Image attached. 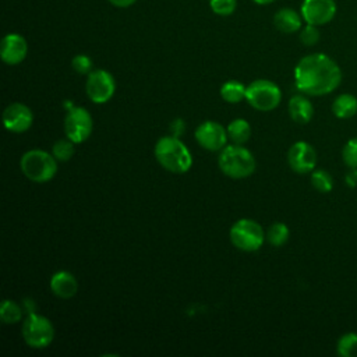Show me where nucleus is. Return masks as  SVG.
Returning <instances> with one entry per match:
<instances>
[{"mask_svg": "<svg viewBox=\"0 0 357 357\" xmlns=\"http://www.w3.org/2000/svg\"><path fill=\"white\" fill-rule=\"evenodd\" d=\"M342 81L337 63L324 53L304 56L294 67L296 88L311 96H322L335 91Z\"/></svg>", "mask_w": 357, "mask_h": 357, "instance_id": "nucleus-1", "label": "nucleus"}, {"mask_svg": "<svg viewBox=\"0 0 357 357\" xmlns=\"http://www.w3.org/2000/svg\"><path fill=\"white\" fill-rule=\"evenodd\" d=\"M155 158L165 170L177 174L188 172L192 166L191 152L176 135L162 137L156 142Z\"/></svg>", "mask_w": 357, "mask_h": 357, "instance_id": "nucleus-2", "label": "nucleus"}, {"mask_svg": "<svg viewBox=\"0 0 357 357\" xmlns=\"http://www.w3.org/2000/svg\"><path fill=\"white\" fill-rule=\"evenodd\" d=\"M219 169L230 178H245L257 169L254 155L241 145H226L218 158Z\"/></svg>", "mask_w": 357, "mask_h": 357, "instance_id": "nucleus-3", "label": "nucleus"}, {"mask_svg": "<svg viewBox=\"0 0 357 357\" xmlns=\"http://www.w3.org/2000/svg\"><path fill=\"white\" fill-rule=\"evenodd\" d=\"M22 174L33 183H47L57 173V159L42 149L25 152L20 160Z\"/></svg>", "mask_w": 357, "mask_h": 357, "instance_id": "nucleus-4", "label": "nucleus"}, {"mask_svg": "<svg viewBox=\"0 0 357 357\" xmlns=\"http://www.w3.org/2000/svg\"><path fill=\"white\" fill-rule=\"evenodd\" d=\"M231 244L245 252L257 251L262 247L266 236L261 225L254 219H238L229 231Z\"/></svg>", "mask_w": 357, "mask_h": 357, "instance_id": "nucleus-5", "label": "nucleus"}, {"mask_svg": "<svg viewBox=\"0 0 357 357\" xmlns=\"http://www.w3.org/2000/svg\"><path fill=\"white\" fill-rule=\"evenodd\" d=\"M245 100L255 110L271 112L279 106L282 92L275 82L268 79H257L247 85Z\"/></svg>", "mask_w": 357, "mask_h": 357, "instance_id": "nucleus-6", "label": "nucleus"}, {"mask_svg": "<svg viewBox=\"0 0 357 357\" xmlns=\"http://www.w3.org/2000/svg\"><path fill=\"white\" fill-rule=\"evenodd\" d=\"M22 339L32 349H45L54 339V326L46 317L29 312L22 324Z\"/></svg>", "mask_w": 357, "mask_h": 357, "instance_id": "nucleus-7", "label": "nucleus"}, {"mask_svg": "<svg viewBox=\"0 0 357 357\" xmlns=\"http://www.w3.org/2000/svg\"><path fill=\"white\" fill-rule=\"evenodd\" d=\"M92 116L85 107H70L64 117V132L75 144H81L89 138L92 132Z\"/></svg>", "mask_w": 357, "mask_h": 357, "instance_id": "nucleus-8", "label": "nucleus"}, {"mask_svg": "<svg viewBox=\"0 0 357 357\" xmlns=\"http://www.w3.org/2000/svg\"><path fill=\"white\" fill-rule=\"evenodd\" d=\"M116 91L113 75L106 70H93L88 74L85 82V92L88 98L98 105L106 103L112 99Z\"/></svg>", "mask_w": 357, "mask_h": 357, "instance_id": "nucleus-9", "label": "nucleus"}, {"mask_svg": "<svg viewBox=\"0 0 357 357\" xmlns=\"http://www.w3.org/2000/svg\"><path fill=\"white\" fill-rule=\"evenodd\" d=\"M195 141L206 151H222L227 142V130L218 121H204L195 130Z\"/></svg>", "mask_w": 357, "mask_h": 357, "instance_id": "nucleus-10", "label": "nucleus"}, {"mask_svg": "<svg viewBox=\"0 0 357 357\" xmlns=\"http://www.w3.org/2000/svg\"><path fill=\"white\" fill-rule=\"evenodd\" d=\"M336 15L335 0H304L301 4V17L307 24L325 25Z\"/></svg>", "mask_w": 357, "mask_h": 357, "instance_id": "nucleus-11", "label": "nucleus"}, {"mask_svg": "<svg viewBox=\"0 0 357 357\" xmlns=\"http://www.w3.org/2000/svg\"><path fill=\"white\" fill-rule=\"evenodd\" d=\"M287 163L296 173H310L317 166V152L308 142L297 141L287 152Z\"/></svg>", "mask_w": 357, "mask_h": 357, "instance_id": "nucleus-12", "label": "nucleus"}, {"mask_svg": "<svg viewBox=\"0 0 357 357\" xmlns=\"http://www.w3.org/2000/svg\"><path fill=\"white\" fill-rule=\"evenodd\" d=\"M33 123L32 110L20 102L8 105L3 112V124L11 132H24L31 128Z\"/></svg>", "mask_w": 357, "mask_h": 357, "instance_id": "nucleus-13", "label": "nucleus"}, {"mask_svg": "<svg viewBox=\"0 0 357 357\" xmlns=\"http://www.w3.org/2000/svg\"><path fill=\"white\" fill-rule=\"evenodd\" d=\"M28 53V45L24 36L18 33H8L1 39L0 56L6 64L15 66L21 63Z\"/></svg>", "mask_w": 357, "mask_h": 357, "instance_id": "nucleus-14", "label": "nucleus"}, {"mask_svg": "<svg viewBox=\"0 0 357 357\" xmlns=\"http://www.w3.org/2000/svg\"><path fill=\"white\" fill-rule=\"evenodd\" d=\"M50 290L59 298H71L78 291V282L71 272H56L50 279Z\"/></svg>", "mask_w": 357, "mask_h": 357, "instance_id": "nucleus-15", "label": "nucleus"}, {"mask_svg": "<svg viewBox=\"0 0 357 357\" xmlns=\"http://www.w3.org/2000/svg\"><path fill=\"white\" fill-rule=\"evenodd\" d=\"M289 114L293 121L298 124H307L314 116V106L308 98L303 95H294L289 100Z\"/></svg>", "mask_w": 357, "mask_h": 357, "instance_id": "nucleus-16", "label": "nucleus"}, {"mask_svg": "<svg viewBox=\"0 0 357 357\" xmlns=\"http://www.w3.org/2000/svg\"><path fill=\"white\" fill-rule=\"evenodd\" d=\"M301 21L303 17L293 8L284 7L280 8L275 17H273V24L276 26V29H279L280 32L284 33H293L301 29Z\"/></svg>", "mask_w": 357, "mask_h": 357, "instance_id": "nucleus-17", "label": "nucleus"}, {"mask_svg": "<svg viewBox=\"0 0 357 357\" xmlns=\"http://www.w3.org/2000/svg\"><path fill=\"white\" fill-rule=\"evenodd\" d=\"M332 112L337 119H350L357 113V98L351 93L339 95L332 103Z\"/></svg>", "mask_w": 357, "mask_h": 357, "instance_id": "nucleus-18", "label": "nucleus"}, {"mask_svg": "<svg viewBox=\"0 0 357 357\" xmlns=\"http://www.w3.org/2000/svg\"><path fill=\"white\" fill-rule=\"evenodd\" d=\"M227 135L233 141V144L241 145L247 142L251 137V127L244 119H234L227 126Z\"/></svg>", "mask_w": 357, "mask_h": 357, "instance_id": "nucleus-19", "label": "nucleus"}, {"mask_svg": "<svg viewBox=\"0 0 357 357\" xmlns=\"http://www.w3.org/2000/svg\"><path fill=\"white\" fill-rule=\"evenodd\" d=\"M247 86L238 81H227L220 86V96L227 103H238L245 99Z\"/></svg>", "mask_w": 357, "mask_h": 357, "instance_id": "nucleus-20", "label": "nucleus"}, {"mask_svg": "<svg viewBox=\"0 0 357 357\" xmlns=\"http://www.w3.org/2000/svg\"><path fill=\"white\" fill-rule=\"evenodd\" d=\"M0 319L6 325L17 324L22 319V308L13 300H3L0 307Z\"/></svg>", "mask_w": 357, "mask_h": 357, "instance_id": "nucleus-21", "label": "nucleus"}, {"mask_svg": "<svg viewBox=\"0 0 357 357\" xmlns=\"http://www.w3.org/2000/svg\"><path fill=\"white\" fill-rule=\"evenodd\" d=\"M266 240L269 241L271 245L273 247H282L287 243L289 240V236H290V231H289V227L282 223V222H275L269 226L268 231H266Z\"/></svg>", "mask_w": 357, "mask_h": 357, "instance_id": "nucleus-22", "label": "nucleus"}, {"mask_svg": "<svg viewBox=\"0 0 357 357\" xmlns=\"http://www.w3.org/2000/svg\"><path fill=\"white\" fill-rule=\"evenodd\" d=\"M336 351L343 357H357V333L349 332L339 337Z\"/></svg>", "mask_w": 357, "mask_h": 357, "instance_id": "nucleus-23", "label": "nucleus"}, {"mask_svg": "<svg viewBox=\"0 0 357 357\" xmlns=\"http://www.w3.org/2000/svg\"><path fill=\"white\" fill-rule=\"evenodd\" d=\"M53 156L60 162H67L73 158L75 153V142H73L70 138L59 139L52 146Z\"/></svg>", "mask_w": 357, "mask_h": 357, "instance_id": "nucleus-24", "label": "nucleus"}, {"mask_svg": "<svg viewBox=\"0 0 357 357\" xmlns=\"http://www.w3.org/2000/svg\"><path fill=\"white\" fill-rule=\"evenodd\" d=\"M311 184L319 192H331L333 188V178L326 170L314 169L311 173Z\"/></svg>", "mask_w": 357, "mask_h": 357, "instance_id": "nucleus-25", "label": "nucleus"}, {"mask_svg": "<svg viewBox=\"0 0 357 357\" xmlns=\"http://www.w3.org/2000/svg\"><path fill=\"white\" fill-rule=\"evenodd\" d=\"M342 158L349 167L357 169V137L349 139L344 144L342 151Z\"/></svg>", "mask_w": 357, "mask_h": 357, "instance_id": "nucleus-26", "label": "nucleus"}, {"mask_svg": "<svg viewBox=\"0 0 357 357\" xmlns=\"http://www.w3.org/2000/svg\"><path fill=\"white\" fill-rule=\"evenodd\" d=\"M300 40L305 46H314L319 40V31L317 25L307 24L305 26L301 28L300 31Z\"/></svg>", "mask_w": 357, "mask_h": 357, "instance_id": "nucleus-27", "label": "nucleus"}, {"mask_svg": "<svg viewBox=\"0 0 357 357\" xmlns=\"http://www.w3.org/2000/svg\"><path fill=\"white\" fill-rule=\"evenodd\" d=\"M236 0H209L212 11L218 15H230L236 10Z\"/></svg>", "mask_w": 357, "mask_h": 357, "instance_id": "nucleus-28", "label": "nucleus"}, {"mask_svg": "<svg viewBox=\"0 0 357 357\" xmlns=\"http://www.w3.org/2000/svg\"><path fill=\"white\" fill-rule=\"evenodd\" d=\"M71 67L78 74H89L92 71V60L86 54H77L71 60Z\"/></svg>", "mask_w": 357, "mask_h": 357, "instance_id": "nucleus-29", "label": "nucleus"}, {"mask_svg": "<svg viewBox=\"0 0 357 357\" xmlns=\"http://www.w3.org/2000/svg\"><path fill=\"white\" fill-rule=\"evenodd\" d=\"M172 131H173V134H174L176 137L180 135V134L184 131V123H183V120H174L173 124H172Z\"/></svg>", "mask_w": 357, "mask_h": 357, "instance_id": "nucleus-30", "label": "nucleus"}, {"mask_svg": "<svg viewBox=\"0 0 357 357\" xmlns=\"http://www.w3.org/2000/svg\"><path fill=\"white\" fill-rule=\"evenodd\" d=\"M113 6L116 7H128L132 3H135V0H109Z\"/></svg>", "mask_w": 357, "mask_h": 357, "instance_id": "nucleus-31", "label": "nucleus"}, {"mask_svg": "<svg viewBox=\"0 0 357 357\" xmlns=\"http://www.w3.org/2000/svg\"><path fill=\"white\" fill-rule=\"evenodd\" d=\"M257 4H269V3H273L275 0H254Z\"/></svg>", "mask_w": 357, "mask_h": 357, "instance_id": "nucleus-32", "label": "nucleus"}]
</instances>
